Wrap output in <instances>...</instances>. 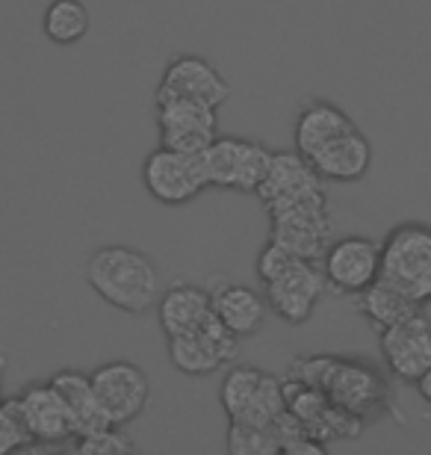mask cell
<instances>
[{
  "instance_id": "cell-1",
  "label": "cell",
  "mask_w": 431,
  "mask_h": 455,
  "mask_svg": "<svg viewBox=\"0 0 431 455\" xmlns=\"http://www.w3.org/2000/svg\"><path fill=\"white\" fill-rule=\"evenodd\" d=\"M287 379L319 387L337 408L361 417L363 423L379 420L390 411V385L384 372L361 358L340 355H301L292 358Z\"/></svg>"
},
{
  "instance_id": "cell-2",
  "label": "cell",
  "mask_w": 431,
  "mask_h": 455,
  "mask_svg": "<svg viewBox=\"0 0 431 455\" xmlns=\"http://www.w3.org/2000/svg\"><path fill=\"white\" fill-rule=\"evenodd\" d=\"M86 284L107 305L131 316H142L157 307L163 293L157 263L145 251L122 243L100 245L98 251H92L86 260Z\"/></svg>"
},
{
  "instance_id": "cell-3",
  "label": "cell",
  "mask_w": 431,
  "mask_h": 455,
  "mask_svg": "<svg viewBox=\"0 0 431 455\" xmlns=\"http://www.w3.org/2000/svg\"><path fill=\"white\" fill-rule=\"evenodd\" d=\"M254 267H258L269 314L290 325H301L314 316L316 305L323 302L328 290L323 267L316 260L299 258V254L266 240Z\"/></svg>"
},
{
  "instance_id": "cell-4",
  "label": "cell",
  "mask_w": 431,
  "mask_h": 455,
  "mask_svg": "<svg viewBox=\"0 0 431 455\" xmlns=\"http://www.w3.org/2000/svg\"><path fill=\"white\" fill-rule=\"evenodd\" d=\"M263 211L269 216V243L299 254V258L319 263L328 243L334 240L331 204H328L325 187L292 196L287 202L269 204Z\"/></svg>"
},
{
  "instance_id": "cell-5",
  "label": "cell",
  "mask_w": 431,
  "mask_h": 455,
  "mask_svg": "<svg viewBox=\"0 0 431 455\" xmlns=\"http://www.w3.org/2000/svg\"><path fill=\"white\" fill-rule=\"evenodd\" d=\"M379 278L402 290L411 302H431V225L402 222L384 236Z\"/></svg>"
},
{
  "instance_id": "cell-6",
  "label": "cell",
  "mask_w": 431,
  "mask_h": 455,
  "mask_svg": "<svg viewBox=\"0 0 431 455\" xmlns=\"http://www.w3.org/2000/svg\"><path fill=\"white\" fill-rule=\"evenodd\" d=\"M272 151L258 140L243 136H216L201 151L207 187L227 189V193H258L266 172H269Z\"/></svg>"
},
{
  "instance_id": "cell-7",
  "label": "cell",
  "mask_w": 431,
  "mask_h": 455,
  "mask_svg": "<svg viewBox=\"0 0 431 455\" xmlns=\"http://www.w3.org/2000/svg\"><path fill=\"white\" fill-rule=\"evenodd\" d=\"M219 399H222V408L231 423L263 426V429L287 408L283 381L260 367H251V363H236L227 370Z\"/></svg>"
},
{
  "instance_id": "cell-8",
  "label": "cell",
  "mask_w": 431,
  "mask_h": 455,
  "mask_svg": "<svg viewBox=\"0 0 431 455\" xmlns=\"http://www.w3.org/2000/svg\"><path fill=\"white\" fill-rule=\"evenodd\" d=\"M142 184L154 202L169 204V207L187 204L192 198H198L204 189H210L201 154L174 151V148H166V145L154 148L148 157H145Z\"/></svg>"
},
{
  "instance_id": "cell-9",
  "label": "cell",
  "mask_w": 431,
  "mask_h": 455,
  "mask_svg": "<svg viewBox=\"0 0 431 455\" xmlns=\"http://www.w3.org/2000/svg\"><path fill=\"white\" fill-rule=\"evenodd\" d=\"M92 387L104 405V411L113 426H127L148 408L151 399V379L145 376L140 363L116 358L100 363L98 370L89 372Z\"/></svg>"
},
{
  "instance_id": "cell-10",
  "label": "cell",
  "mask_w": 431,
  "mask_h": 455,
  "mask_svg": "<svg viewBox=\"0 0 431 455\" xmlns=\"http://www.w3.org/2000/svg\"><path fill=\"white\" fill-rule=\"evenodd\" d=\"M160 145L174 151L201 154L219 136V110L187 98H154Z\"/></svg>"
},
{
  "instance_id": "cell-11",
  "label": "cell",
  "mask_w": 431,
  "mask_h": 455,
  "mask_svg": "<svg viewBox=\"0 0 431 455\" xmlns=\"http://www.w3.org/2000/svg\"><path fill=\"white\" fill-rule=\"evenodd\" d=\"M283 403L292 414L305 423V429L314 435L319 443H334V441H355L361 438L366 423L361 417L337 408L319 387H310L305 381L287 379L283 381Z\"/></svg>"
},
{
  "instance_id": "cell-12",
  "label": "cell",
  "mask_w": 431,
  "mask_h": 455,
  "mask_svg": "<svg viewBox=\"0 0 431 455\" xmlns=\"http://www.w3.org/2000/svg\"><path fill=\"white\" fill-rule=\"evenodd\" d=\"M319 267H323L325 284L331 287L334 293L355 296L379 278L381 243H375L370 236H361V234L340 236V240L328 243L325 254L319 258Z\"/></svg>"
},
{
  "instance_id": "cell-13",
  "label": "cell",
  "mask_w": 431,
  "mask_h": 455,
  "mask_svg": "<svg viewBox=\"0 0 431 455\" xmlns=\"http://www.w3.org/2000/svg\"><path fill=\"white\" fill-rule=\"evenodd\" d=\"M154 98H187V101H201L222 110L231 98V84L213 62L198 53H174L163 68Z\"/></svg>"
},
{
  "instance_id": "cell-14",
  "label": "cell",
  "mask_w": 431,
  "mask_h": 455,
  "mask_svg": "<svg viewBox=\"0 0 431 455\" xmlns=\"http://www.w3.org/2000/svg\"><path fill=\"white\" fill-rule=\"evenodd\" d=\"M379 334H381L379 346H381L384 367L390 370L393 379L414 385L431 367V323L423 311L387 325Z\"/></svg>"
},
{
  "instance_id": "cell-15",
  "label": "cell",
  "mask_w": 431,
  "mask_h": 455,
  "mask_svg": "<svg viewBox=\"0 0 431 455\" xmlns=\"http://www.w3.org/2000/svg\"><path fill=\"white\" fill-rule=\"evenodd\" d=\"M169 361L183 376H213L225 363H231L240 352V340L225 329L222 323H210L207 329L180 334V338H166Z\"/></svg>"
},
{
  "instance_id": "cell-16",
  "label": "cell",
  "mask_w": 431,
  "mask_h": 455,
  "mask_svg": "<svg viewBox=\"0 0 431 455\" xmlns=\"http://www.w3.org/2000/svg\"><path fill=\"white\" fill-rule=\"evenodd\" d=\"M207 293H210V302H213L216 320L222 323L236 340H249L254 334H260V329L266 325V316H269V305H266L263 293L245 284H234V281L219 278V275L210 278Z\"/></svg>"
},
{
  "instance_id": "cell-17",
  "label": "cell",
  "mask_w": 431,
  "mask_h": 455,
  "mask_svg": "<svg viewBox=\"0 0 431 455\" xmlns=\"http://www.w3.org/2000/svg\"><path fill=\"white\" fill-rule=\"evenodd\" d=\"M18 405H21L24 423L30 429L36 443H66L75 438V426H71L68 408L62 403L60 390L48 381H30L21 394H18Z\"/></svg>"
},
{
  "instance_id": "cell-18",
  "label": "cell",
  "mask_w": 431,
  "mask_h": 455,
  "mask_svg": "<svg viewBox=\"0 0 431 455\" xmlns=\"http://www.w3.org/2000/svg\"><path fill=\"white\" fill-rule=\"evenodd\" d=\"M157 320L166 338H180V334L207 329L210 323H216L207 287L189 284V281H174L169 290L160 293Z\"/></svg>"
},
{
  "instance_id": "cell-19",
  "label": "cell",
  "mask_w": 431,
  "mask_h": 455,
  "mask_svg": "<svg viewBox=\"0 0 431 455\" xmlns=\"http://www.w3.org/2000/svg\"><path fill=\"white\" fill-rule=\"evenodd\" d=\"M307 163L323 180L355 184V180L366 178V172L372 166V145L361 127L355 124L337 136L334 142H328L323 151H316Z\"/></svg>"
},
{
  "instance_id": "cell-20",
  "label": "cell",
  "mask_w": 431,
  "mask_h": 455,
  "mask_svg": "<svg viewBox=\"0 0 431 455\" xmlns=\"http://www.w3.org/2000/svg\"><path fill=\"white\" fill-rule=\"evenodd\" d=\"M348 127H355V122L337 104L325 101V98H307L299 107L296 122H292V148L305 160H310L328 142H334L337 136L346 133Z\"/></svg>"
},
{
  "instance_id": "cell-21",
  "label": "cell",
  "mask_w": 431,
  "mask_h": 455,
  "mask_svg": "<svg viewBox=\"0 0 431 455\" xmlns=\"http://www.w3.org/2000/svg\"><path fill=\"white\" fill-rule=\"evenodd\" d=\"M316 187H325V180L316 175L314 166L301 157L296 148L290 151H272L269 160V172H266L263 184L258 187V196L263 207L287 202L292 196L310 193Z\"/></svg>"
},
{
  "instance_id": "cell-22",
  "label": "cell",
  "mask_w": 431,
  "mask_h": 455,
  "mask_svg": "<svg viewBox=\"0 0 431 455\" xmlns=\"http://www.w3.org/2000/svg\"><path fill=\"white\" fill-rule=\"evenodd\" d=\"M51 385L60 390L62 403H66V408H68L71 426H75V438L113 426V423H109L107 411H104V405H100L95 387H92L89 372L60 370V372H53V376H51Z\"/></svg>"
},
{
  "instance_id": "cell-23",
  "label": "cell",
  "mask_w": 431,
  "mask_h": 455,
  "mask_svg": "<svg viewBox=\"0 0 431 455\" xmlns=\"http://www.w3.org/2000/svg\"><path fill=\"white\" fill-rule=\"evenodd\" d=\"M352 302H355V311L379 331L387 329V325H393V323L405 320V316H411V314L423 311L417 302H411L402 290L387 284L384 278H375L370 287H363L361 293H355Z\"/></svg>"
},
{
  "instance_id": "cell-24",
  "label": "cell",
  "mask_w": 431,
  "mask_h": 455,
  "mask_svg": "<svg viewBox=\"0 0 431 455\" xmlns=\"http://www.w3.org/2000/svg\"><path fill=\"white\" fill-rule=\"evenodd\" d=\"M92 27L89 9L84 0H51L42 18V30L53 44H77L80 39H86Z\"/></svg>"
},
{
  "instance_id": "cell-25",
  "label": "cell",
  "mask_w": 431,
  "mask_h": 455,
  "mask_svg": "<svg viewBox=\"0 0 431 455\" xmlns=\"http://www.w3.org/2000/svg\"><path fill=\"white\" fill-rule=\"evenodd\" d=\"M33 435L27 429L21 405H18V396L4 399L0 403V455L15 452V450H27L33 447Z\"/></svg>"
},
{
  "instance_id": "cell-26",
  "label": "cell",
  "mask_w": 431,
  "mask_h": 455,
  "mask_svg": "<svg viewBox=\"0 0 431 455\" xmlns=\"http://www.w3.org/2000/svg\"><path fill=\"white\" fill-rule=\"evenodd\" d=\"M227 452L231 455H275L278 443L263 426L231 423L227 426Z\"/></svg>"
},
{
  "instance_id": "cell-27",
  "label": "cell",
  "mask_w": 431,
  "mask_h": 455,
  "mask_svg": "<svg viewBox=\"0 0 431 455\" xmlns=\"http://www.w3.org/2000/svg\"><path fill=\"white\" fill-rule=\"evenodd\" d=\"M122 426H107V429H98L92 435H80L75 438V450L84 455H122V452H133L136 443L127 438L124 432H118Z\"/></svg>"
},
{
  "instance_id": "cell-28",
  "label": "cell",
  "mask_w": 431,
  "mask_h": 455,
  "mask_svg": "<svg viewBox=\"0 0 431 455\" xmlns=\"http://www.w3.org/2000/svg\"><path fill=\"white\" fill-rule=\"evenodd\" d=\"M414 387H417V394L423 396V403H428L431 405V367L419 376L417 381H414Z\"/></svg>"
},
{
  "instance_id": "cell-29",
  "label": "cell",
  "mask_w": 431,
  "mask_h": 455,
  "mask_svg": "<svg viewBox=\"0 0 431 455\" xmlns=\"http://www.w3.org/2000/svg\"><path fill=\"white\" fill-rule=\"evenodd\" d=\"M0 403H4V367H0Z\"/></svg>"
}]
</instances>
